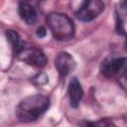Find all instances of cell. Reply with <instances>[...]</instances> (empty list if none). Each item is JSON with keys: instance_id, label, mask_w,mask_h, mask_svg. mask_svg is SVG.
<instances>
[{"instance_id": "6da1fadb", "label": "cell", "mask_w": 127, "mask_h": 127, "mask_svg": "<svg viewBox=\"0 0 127 127\" xmlns=\"http://www.w3.org/2000/svg\"><path fill=\"white\" fill-rule=\"evenodd\" d=\"M50 99L43 94H34L24 98L16 107V116L22 123H30L41 117L49 108Z\"/></svg>"}, {"instance_id": "7a4b0ae2", "label": "cell", "mask_w": 127, "mask_h": 127, "mask_svg": "<svg viewBox=\"0 0 127 127\" xmlns=\"http://www.w3.org/2000/svg\"><path fill=\"white\" fill-rule=\"evenodd\" d=\"M47 23L53 37L57 41L65 42L72 39L74 35V25L71 19L65 14L51 13L47 17Z\"/></svg>"}, {"instance_id": "3957f363", "label": "cell", "mask_w": 127, "mask_h": 127, "mask_svg": "<svg viewBox=\"0 0 127 127\" xmlns=\"http://www.w3.org/2000/svg\"><path fill=\"white\" fill-rule=\"evenodd\" d=\"M101 73L108 78L119 77L125 73L126 70V59L125 58H106L100 65Z\"/></svg>"}, {"instance_id": "277c9868", "label": "cell", "mask_w": 127, "mask_h": 127, "mask_svg": "<svg viewBox=\"0 0 127 127\" xmlns=\"http://www.w3.org/2000/svg\"><path fill=\"white\" fill-rule=\"evenodd\" d=\"M104 10L103 2L99 0H90L85 1L78 8L75 16L78 20L82 22H89L95 19L102 11Z\"/></svg>"}, {"instance_id": "5b68a950", "label": "cell", "mask_w": 127, "mask_h": 127, "mask_svg": "<svg viewBox=\"0 0 127 127\" xmlns=\"http://www.w3.org/2000/svg\"><path fill=\"white\" fill-rule=\"evenodd\" d=\"M16 57L27 64L36 67H44L47 64L46 55L36 47L24 48Z\"/></svg>"}, {"instance_id": "8992f818", "label": "cell", "mask_w": 127, "mask_h": 127, "mask_svg": "<svg viewBox=\"0 0 127 127\" xmlns=\"http://www.w3.org/2000/svg\"><path fill=\"white\" fill-rule=\"evenodd\" d=\"M55 65L62 77L66 76L70 71H72L75 67V62L73 58L66 52H61L56 60H55Z\"/></svg>"}, {"instance_id": "52a82bcc", "label": "cell", "mask_w": 127, "mask_h": 127, "mask_svg": "<svg viewBox=\"0 0 127 127\" xmlns=\"http://www.w3.org/2000/svg\"><path fill=\"white\" fill-rule=\"evenodd\" d=\"M68 96L69 102L72 107H77L83 96V90L80 82L76 77H72L68 84Z\"/></svg>"}, {"instance_id": "ba28073f", "label": "cell", "mask_w": 127, "mask_h": 127, "mask_svg": "<svg viewBox=\"0 0 127 127\" xmlns=\"http://www.w3.org/2000/svg\"><path fill=\"white\" fill-rule=\"evenodd\" d=\"M18 12L19 15L21 17V19L28 25H34L37 22L38 16H37V12L35 10V8H33V6H31L28 3H20L19 7H18Z\"/></svg>"}, {"instance_id": "9c48e42d", "label": "cell", "mask_w": 127, "mask_h": 127, "mask_svg": "<svg viewBox=\"0 0 127 127\" xmlns=\"http://www.w3.org/2000/svg\"><path fill=\"white\" fill-rule=\"evenodd\" d=\"M6 37H7L8 41H9V43L12 46V49H13V52H14L15 56H17L25 48L20 36L18 35V33L16 31L7 30L6 31Z\"/></svg>"}, {"instance_id": "30bf717a", "label": "cell", "mask_w": 127, "mask_h": 127, "mask_svg": "<svg viewBox=\"0 0 127 127\" xmlns=\"http://www.w3.org/2000/svg\"><path fill=\"white\" fill-rule=\"evenodd\" d=\"M83 127H117L109 119H101L96 122H85Z\"/></svg>"}, {"instance_id": "8fae6325", "label": "cell", "mask_w": 127, "mask_h": 127, "mask_svg": "<svg viewBox=\"0 0 127 127\" xmlns=\"http://www.w3.org/2000/svg\"><path fill=\"white\" fill-rule=\"evenodd\" d=\"M37 36L40 37V38H43L46 36V29L44 27H40L38 30H37Z\"/></svg>"}]
</instances>
